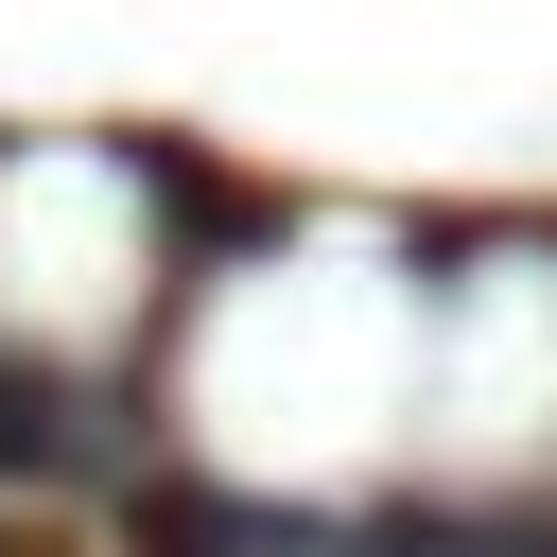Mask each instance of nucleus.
Segmentation results:
<instances>
[{"label":"nucleus","instance_id":"f257e3e1","mask_svg":"<svg viewBox=\"0 0 557 557\" xmlns=\"http://www.w3.org/2000/svg\"><path fill=\"white\" fill-rule=\"evenodd\" d=\"M0 470H17V487H87V470H104V418H87L35 348H0Z\"/></svg>","mask_w":557,"mask_h":557},{"label":"nucleus","instance_id":"f03ea898","mask_svg":"<svg viewBox=\"0 0 557 557\" xmlns=\"http://www.w3.org/2000/svg\"><path fill=\"white\" fill-rule=\"evenodd\" d=\"M122 540H139V557H261V505H226V487H191V470H139V487H122Z\"/></svg>","mask_w":557,"mask_h":557}]
</instances>
